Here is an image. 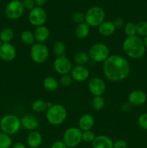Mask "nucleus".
<instances>
[{
  "instance_id": "obj_1",
  "label": "nucleus",
  "mask_w": 147,
  "mask_h": 148,
  "mask_svg": "<svg viewBox=\"0 0 147 148\" xmlns=\"http://www.w3.org/2000/svg\"><path fill=\"white\" fill-rule=\"evenodd\" d=\"M102 70L105 77L111 82H120L128 77L131 65L125 57L118 54L110 55L103 62Z\"/></svg>"
},
{
  "instance_id": "obj_2",
  "label": "nucleus",
  "mask_w": 147,
  "mask_h": 148,
  "mask_svg": "<svg viewBox=\"0 0 147 148\" xmlns=\"http://www.w3.org/2000/svg\"><path fill=\"white\" fill-rule=\"evenodd\" d=\"M122 48L125 54L133 59H141L146 52L143 40L137 36L127 37L122 42Z\"/></svg>"
},
{
  "instance_id": "obj_3",
  "label": "nucleus",
  "mask_w": 147,
  "mask_h": 148,
  "mask_svg": "<svg viewBox=\"0 0 147 148\" xmlns=\"http://www.w3.org/2000/svg\"><path fill=\"white\" fill-rule=\"evenodd\" d=\"M66 117L67 111L66 108L61 104L52 105V106L48 108L46 111V120L51 125H61L66 121Z\"/></svg>"
},
{
  "instance_id": "obj_4",
  "label": "nucleus",
  "mask_w": 147,
  "mask_h": 148,
  "mask_svg": "<svg viewBox=\"0 0 147 148\" xmlns=\"http://www.w3.org/2000/svg\"><path fill=\"white\" fill-rule=\"evenodd\" d=\"M21 127V121L14 114L4 115L0 120V129L1 132L10 136L17 134Z\"/></svg>"
},
{
  "instance_id": "obj_5",
  "label": "nucleus",
  "mask_w": 147,
  "mask_h": 148,
  "mask_svg": "<svg viewBox=\"0 0 147 148\" xmlns=\"http://www.w3.org/2000/svg\"><path fill=\"white\" fill-rule=\"evenodd\" d=\"M105 12L102 8L98 6L90 7L85 13V23L89 27H98L105 21Z\"/></svg>"
},
{
  "instance_id": "obj_6",
  "label": "nucleus",
  "mask_w": 147,
  "mask_h": 148,
  "mask_svg": "<svg viewBox=\"0 0 147 148\" xmlns=\"http://www.w3.org/2000/svg\"><path fill=\"white\" fill-rule=\"evenodd\" d=\"M88 54L93 62L100 63L104 62L109 57L110 49L105 43H97L89 48Z\"/></svg>"
},
{
  "instance_id": "obj_7",
  "label": "nucleus",
  "mask_w": 147,
  "mask_h": 148,
  "mask_svg": "<svg viewBox=\"0 0 147 148\" xmlns=\"http://www.w3.org/2000/svg\"><path fill=\"white\" fill-rule=\"evenodd\" d=\"M82 141V131L78 127H69L64 132L63 142L69 148L75 147Z\"/></svg>"
},
{
  "instance_id": "obj_8",
  "label": "nucleus",
  "mask_w": 147,
  "mask_h": 148,
  "mask_svg": "<svg viewBox=\"0 0 147 148\" xmlns=\"http://www.w3.org/2000/svg\"><path fill=\"white\" fill-rule=\"evenodd\" d=\"M30 55L31 59L37 64H43L49 56V49L44 43H34L30 48Z\"/></svg>"
},
{
  "instance_id": "obj_9",
  "label": "nucleus",
  "mask_w": 147,
  "mask_h": 148,
  "mask_svg": "<svg viewBox=\"0 0 147 148\" xmlns=\"http://www.w3.org/2000/svg\"><path fill=\"white\" fill-rule=\"evenodd\" d=\"M24 12L22 1L20 0H12L8 3L5 8V15L12 20L20 18Z\"/></svg>"
},
{
  "instance_id": "obj_10",
  "label": "nucleus",
  "mask_w": 147,
  "mask_h": 148,
  "mask_svg": "<svg viewBox=\"0 0 147 148\" xmlns=\"http://www.w3.org/2000/svg\"><path fill=\"white\" fill-rule=\"evenodd\" d=\"M73 68L71 61L65 55L58 56L53 62V69L55 72L61 75H68Z\"/></svg>"
},
{
  "instance_id": "obj_11",
  "label": "nucleus",
  "mask_w": 147,
  "mask_h": 148,
  "mask_svg": "<svg viewBox=\"0 0 147 148\" xmlns=\"http://www.w3.org/2000/svg\"><path fill=\"white\" fill-rule=\"evenodd\" d=\"M28 20L32 25L37 27L39 26L44 25L47 20V14L46 11L42 7H35L29 12Z\"/></svg>"
},
{
  "instance_id": "obj_12",
  "label": "nucleus",
  "mask_w": 147,
  "mask_h": 148,
  "mask_svg": "<svg viewBox=\"0 0 147 148\" xmlns=\"http://www.w3.org/2000/svg\"><path fill=\"white\" fill-rule=\"evenodd\" d=\"M88 89L94 96H102L106 90V84L100 77H94L89 80Z\"/></svg>"
},
{
  "instance_id": "obj_13",
  "label": "nucleus",
  "mask_w": 147,
  "mask_h": 148,
  "mask_svg": "<svg viewBox=\"0 0 147 148\" xmlns=\"http://www.w3.org/2000/svg\"><path fill=\"white\" fill-rule=\"evenodd\" d=\"M16 55V49L12 43H3L0 46V59L4 62H12L15 59Z\"/></svg>"
},
{
  "instance_id": "obj_14",
  "label": "nucleus",
  "mask_w": 147,
  "mask_h": 148,
  "mask_svg": "<svg viewBox=\"0 0 147 148\" xmlns=\"http://www.w3.org/2000/svg\"><path fill=\"white\" fill-rule=\"evenodd\" d=\"M70 73L74 81L77 82H84L89 76V69L85 66L81 65H76L75 66H73Z\"/></svg>"
},
{
  "instance_id": "obj_15",
  "label": "nucleus",
  "mask_w": 147,
  "mask_h": 148,
  "mask_svg": "<svg viewBox=\"0 0 147 148\" xmlns=\"http://www.w3.org/2000/svg\"><path fill=\"white\" fill-rule=\"evenodd\" d=\"M147 95L144 91L141 90H134L128 95V103L131 106H139L146 102Z\"/></svg>"
},
{
  "instance_id": "obj_16",
  "label": "nucleus",
  "mask_w": 147,
  "mask_h": 148,
  "mask_svg": "<svg viewBox=\"0 0 147 148\" xmlns=\"http://www.w3.org/2000/svg\"><path fill=\"white\" fill-rule=\"evenodd\" d=\"M20 121H21L22 127L30 132L35 131L36 129L38 128L40 124L37 117L32 114H26L23 116Z\"/></svg>"
},
{
  "instance_id": "obj_17",
  "label": "nucleus",
  "mask_w": 147,
  "mask_h": 148,
  "mask_svg": "<svg viewBox=\"0 0 147 148\" xmlns=\"http://www.w3.org/2000/svg\"><path fill=\"white\" fill-rule=\"evenodd\" d=\"M95 124V118L90 114H84L81 116L78 121V128L82 132L91 130Z\"/></svg>"
},
{
  "instance_id": "obj_18",
  "label": "nucleus",
  "mask_w": 147,
  "mask_h": 148,
  "mask_svg": "<svg viewBox=\"0 0 147 148\" xmlns=\"http://www.w3.org/2000/svg\"><path fill=\"white\" fill-rule=\"evenodd\" d=\"M92 145L93 148H113V141L106 135L97 136Z\"/></svg>"
},
{
  "instance_id": "obj_19",
  "label": "nucleus",
  "mask_w": 147,
  "mask_h": 148,
  "mask_svg": "<svg viewBox=\"0 0 147 148\" xmlns=\"http://www.w3.org/2000/svg\"><path fill=\"white\" fill-rule=\"evenodd\" d=\"M27 144L30 148H38L41 145L43 142V137L39 132L32 131L27 134Z\"/></svg>"
},
{
  "instance_id": "obj_20",
  "label": "nucleus",
  "mask_w": 147,
  "mask_h": 148,
  "mask_svg": "<svg viewBox=\"0 0 147 148\" xmlns=\"http://www.w3.org/2000/svg\"><path fill=\"white\" fill-rule=\"evenodd\" d=\"M33 33H34L35 41H37V43H43L48 39L50 36V30L48 27L45 25L36 27Z\"/></svg>"
},
{
  "instance_id": "obj_21",
  "label": "nucleus",
  "mask_w": 147,
  "mask_h": 148,
  "mask_svg": "<svg viewBox=\"0 0 147 148\" xmlns=\"http://www.w3.org/2000/svg\"><path fill=\"white\" fill-rule=\"evenodd\" d=\"M116 30L113 22L104 21L98 26V32L102 36H110Z\"/></svg>"
},
{
  "instance_id": "obj_22",
  "label": "nucleus",
  "mask_w": 147,
  "mask_h": 148,
  "mask_svg": "<svg viewBox=\"0 0 147 148\" xmlns=\"http://www.w3.org/2000/svg\"><path fill=\"white\" fill-rule=\"evenodd\" d=\"M90 33V27L86 23H81L75 28V35L79 39H85Z\"/></svg>"
},
{
  "instance_id": "obj_23",
  "label": "nucleus",
  "mask_w": 147,
  "mask_h": 148,
  "mask_svg": "<svg viewBox=\"0 0 147 148\" xmlns=\"http://www.w3.org/2000/svg\"><path fill=\"white\" fill-rule=\"evenodd\" d=\"M43 85L46 90L49 92H54L59 88V82L53 77H47L43 81Z\"/></svg>"
},
{
  "instance_id": "obj_24",
  "label": "nucleus",
  "mask_w": 147,
  "mask_h": 148,
  "mask_svg": "<svg viewBox=\"0 0 147 148\" xmlns=\"http://www.w3.org/2000/svg\"><path fill=\"white\" fill-rule=\"evenodd\" d=\"M89 60H90V58H89L88 53L83 51L76 52L74 56V61L76 65L85 66Z\"/></svg>"
},
{
  "instance_id": "obj_25",
  "label": "nucleus",
  "mask_w": 147,
  "mask_h": 148,
  "mask_svg": "<svg viewBox=\"0 0 147 148\" xmlns=\"http://www.w3.org/2000/svg\"><path fill=\"white\" fill-rule=\"evenodd\" d=\"M20 40L23 43L26 45H32L35 43L34 33L30 30H24L20 33Z\"/></svg>"
},
{
  "instance_id": "obj_26",
  "label": "nucleus",
  "mask_w": 147,
  "mask_h": 148,
  "mask_svg": "<svg viewBox=\"0 0 147 148\" xmlns=\"http://www.w3.org/2000/svg\"><path fill=\"white\" fill-rule=\"evenodd\" d=\"M32 109L35 113H42L48 109L47 102L42 99H37L32 103Z\"/></svg>"
},
{
  "instance_id": "obj_27",
  "label": "nucleus",
  "mask_w": 147,
  "mask_h": 148,
  "mask_svg": "<svg viewBox=\"0 0 147 148\" xmlns=\"http://www.w3.org/2000/svg\"><path fill=\"white\" fill-rule=\"evenodd\" d=\"M14 38V31L10 27H5L0 32V40L2 43H10Z\"/></svg>"
},
{
  "instance_id": "obj_28",
  "label": "nucleus",
  "mask_w": 147,
  "mask_h": 148,
  "mask_svg": "<svg viewBox=\"0 0 147 148\" xmlns=\"http://www.w3.org/2000/svg\"><path fill=\"white\" fill-rule=\"evenodd\" d=\"M12 146V140L10 135L0 132V148H10Z\"/></svg>"
},
{
  "instance_id": "obj_29",
  "label": "nucleus",
  "mask_w": 147,
  "mask_h": 148,
  "mask_svg": "<svg viewBox=\"0 0 147 148\" xmlns=\"http://www.w3.org/2000/svg\"><path fill=\"white\" fill-rule=\"evenodd\" d=\"M105 101L102 96H94L92 100V106L96 111H101L105 107Z\"/></svg>"
},
{
  "instance_id": "obj_30",
  "label": "nucleus",
  "mask_w": 147,
  "mask_h": 148,
  "mask_svg": "<svg viewBox=\"0 0 147 148\" xmlns=\"http://www.w3.org/2000/svg\"><path fill=\"white\" fill-rule=\"evenodd\" d=\"M66 46H65L64 43L63 42L60 41H56V43L53 44V53L56 56H61L65 55V52H66Z\"/></svg>"
},
{
  "instance_id": "obj_31",
  "label": "nucleus",
  "mask_w": 147,
  "mask_h": 148,
  "mask_svg": "<svg viewBox=\"0 0 147 148\" xmlns=\"http://www.w3.org/2000/svg\"><path fill=\"white\" fill-rule=\"evenodd\" d=\"M136 27V34L140 36H147V22L140 21L135 24Z\"/></svg>"
},
{
  "instance_id": "obj_32",
  "label": "nucleus",
  "mask_w": 147,
  "mask_h": 148,
  "mask_svg": "<svg viewBox=\"0 0 147 148\" xmlns=\"http://www.w3.org/2000/svg\"><path fill=\"white\" fill-rule=\"evenodd\" d=\"M124 32L127 37L136 36V27H135V23H131V22L126 23L124 26Z\"/></svg>"
},
{
  "instance_id": "obj_33",
  "label": "nucleus",
  "mask_w": 147,
  "mask_h": 148,
  "mask_svg": "<svg viewBox=\"0 0 147 148\" xmlns=\"http://www.w3.org/2000/svg\"><path fill=\"white\" fill-rule=\"evenodd\" d=\"M95 133L92 130H87V131L82 132V141L86 143H92L95 139Z\"/></svg>"
},
{
  "instance_id": "obj_34",
  "label": "nucleus",
  "mask_w": 147,
  "mask_h": 148,
  "mask_svg": "<svg viewBox=\"0 0 147 148\" xmlns=\"http://www.w3.org/2000/svg\"><path fill=\"white\" fill-rule=\"evenodd\" d=\"M72 20L77 25L85 23V14L82 12H76L72 15Z\"/></svg>"
},
{
  "instance_id": "obj_35",
  "label": "nucleus",
  "mask_w": 147,
  "mask_h": 148,
  "mask_svg": "<svg viewBox=\"0 0 147 148\" xmlns=\"http://www.w3.org/2000/svg\"><path fill=\"white\" fill-rule=\"evenodd\" d=\"M74 79H72L71 76L69 75H62L61 77L60 78V80H59V82H60L61 85L63 87H69L72 85L73 83Z\"/></svg>"
},
{
  "instance_id": "obj_36",
  "label": "nucleus",
  "mask_w": 147,
  "mask_h": 148,
  "mask_svg": "<svg viewBox=\"0 0 147 148\" xmlns=\"http://www.w3.org/2000/svg\"><path fill=\"white\" fill-rule=\"evenodd\" d=\"M138 124L142 130L147 131V113L141 114L138 119Z\"/></svg>"
},
{
  "instance_id": "obj_37",
  "label": "nucleus",
  "mask_w": 147,
  "mask_h": 148,
  "mask_svg": "<svg viewBox=\"0 0 147 148\" xmlns=\"http://www.w3.org/2000/svg\"><path fill=\"white\" fill-rule=\"evenodd\" d=\"M22 4L23 7H24V10H30V11L33 10L35 7V5L34 0H22Z\"/></svg>"
},
{
  "instance_id": "obj_38",
  "label": "nucleus",
  "mask_w": 147,
  "mask_h": 148,
  "mask_svg": "<svg viewBox=\"0 0 147 148\" xmlns=\"http://www.w3.org/2000/svg\"><path fill=\"white\" fill-rule=\"evenodd\" d=\"M113 148H127V143L123 140H118L113 142Z\"/></svg>"
},
{
  "instance_id": "obj_39",
  "label": "nucleus",
  "mask_w": 147,
  "mask_h": 148,
  "mask_svg": "<svg viewBox=\"0 0 147 148\" xmlns=\"http://www.w3.org/2000/svg\"><path fill=\"white\" fill-rule=\"evenodd\" d=\"M113 23H114V25H115V28L116 29L122 28V27H123L125 25V21H124L123 19H122V18L115 19V21L113 22Z\"/></svg>"
},
{
  "instance_id": "obj_40",
  "label": "nucleus",
  "mask_w": 147,
  "mask_h": 148,
  "mask_svg": "<svg viewBox=\"0 0 147 148\" xmlns=\"http://www.w3.org/2000/svg\"><path fill=\"white\" fill-rule=\"evenodd\" d=\"M50 148H69L66 145L64 144L63 141H60V140H58L56 141L55 143H53L52 144V145L50 146Z\"/></svg>"
},
{
  "instance_id": "obj_41",
  "label": "nucleus",
  "mask_w": 147,
  "mask_h": 148,
  "mask_svg": "<svg viewBox=\"0 0 147 148\" xmlns=\"http://www.w3.org/2000/svg\"><path fill=\"white\" fill-rule=\"evenodd\" d=\"M131 106H131V104H130L128 102V103H125L122 104L121 108H122V111H125V112H128V111H131Z\"/></svg>"
},
{
  "instance_id": "obj_42",
  "label": "nucleus",
  "mask_w": 147,
  "mask_h": 148,
  "mask_svg": "<svg viewBox=\"0 0 147 148\" xmlns=\"http://www.w3.org/2000/svg\"><path fill=\"white\" fill-rule=\"evenodd\" d=\"M35 3L36 7H42L43 6H44L46 4L48 0H34Z\"/></svg>"
},
{
  "instance_id": "obj_43",
  "label": "nucleus",
  "mask_w": 147,
  "mask_h": 148,
  "mask_svg": "<svg viewBox=\"0 0 147 148\" xmlns=\"http://www.w3.org/2000/svg\"><path fill=\"white\" fill-rule=\"evenodd\" d=\"M12 148H26V146L22 143H16L12 145Z\"/></svg>"
},
{
  "instance_id": "obj_44",
  "label": "nucleus",
  "mask_w": 147,
  "mask_h": 148,
  "mask_svg": "<svg viewBox=\"0 0 147 148\" xmlns=\"http://www.w3.org/2000/svg\"><path fill=\"white\" fill-rule=\"evenodd\" d=\"M143 43H144V46H145L146 48H147V36H145L144 38L143 39Z\"/></svg>"
},
{
  "instance_id": "obj_45",
  "label": "nucleus",
  "mask_w": 147,
  "mask_h": 148,
  "mask_svg": "<svg viewBox=\"0 0 147 148\" xmlns=\"http://www.w3.org/2000/svg\"><path fill=\"white\" fill-rule=\"evenodd\" d=\"M2 43H2V42H1V40H0V46H1V44H2Z\"/></svg>"
},
{
  "instance_id": "obj_46",
  "label": "nucleus",
  "mask_w": 147,
  "mask_h": 148,
  "mask_svg": "<svg viewBox=\"0 0 147 148\" xmlns=\"http://www.w3.org/2000/svg\"><path fill=\"white\" fill-rule=\"evenodd\" d=\"M38 148H40V147H38Z\"/></svg>"
}]
</instances>
